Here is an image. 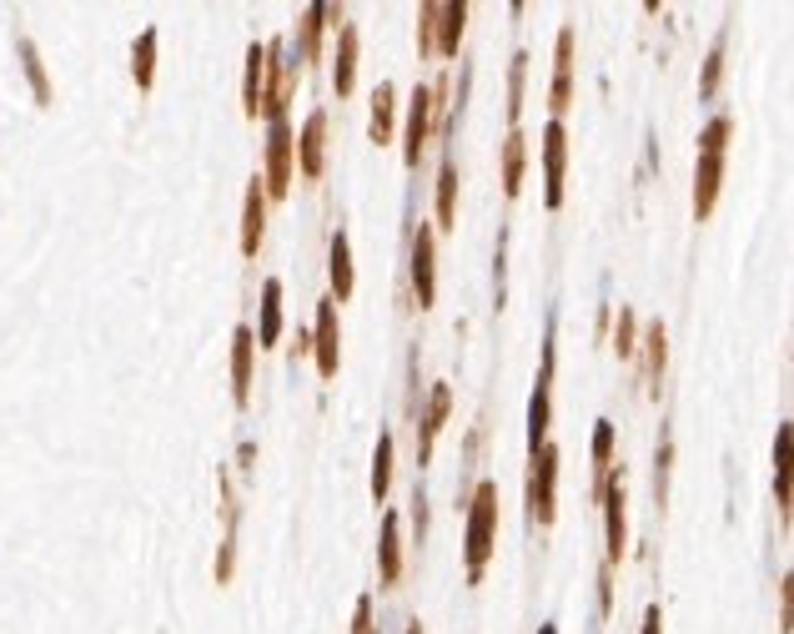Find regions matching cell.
<instances>
[{
	"instance_id": "obj_42",
	"label": "cell",
	"mask_w": 794,
	"mask_h": 634,
	"mask_svg": "<svg viewBox=\"0 0 794 634\" xmlns=\"http://www.w3.org/2000/svg\"><path fill=\"white\" fill-rule=\"evenodd\" d=\"M538 634H558V624H538Z\"/></svg>"
},
{
	"instance_id": "obj_4",
	"label": "cell",
	"mask_w": 794,
	"mask_h": 634,
	"mask_svg": "<svg viewBox=\"0 0 794 634\" xmlns=\"http://www.w3.org/2000/svg\"><path fill=\"white\" fill-rule=\"evenodd\" d=\"M554 489H558V449L544 443L528 463V519L534 524H554L558 519V503H554Z\"/></svg>"
},
{
	"instance_id": "obj_28",
	"label": "cell",
	"mask_w": 794,
	"mask_h": 634,
	"mask_svg": "<svg viewBox=\"0 0 794 634\" xmlns=\"http://www.w3.org/2000/svg\"><path fill=\"white\" fill-rule=\"evenodd\" d=\"M790 438L794 423H780V433H774V499H780V514H790Z\"/></svg>"
},
{
	"instance_id": "obj_39",
	"label": "cell",
	"mask_w": 794,
	"mask_h": 634,
	"mask_svg": "<svg viewBox=\"0 0 794 634\" xmlns=\"http://www.w3.org/2000/svg\"><path fill=\"white\" fill-rule=\"evenodd\" d=\"M352 634H378V624H372V594H362V600H358V614H352Z\"/></svg>"
},
{
	"instance_id": "obj_16",
	"label": "cell",
	"mask_w": 794,
	"mask_h": 634,
	"mask_svg": "<svg viewBox=\"0 0 794 634\" xmlns=\"http://www.w3.org/2000/svg\"><path fill=\"white\" fill-rule=\"evenodd\" d=\"M261 237H267V192H261V176H251L247 202H241V257H257Z\"/></svg>"
},
{
	"instance_id": "obj_2",
	"label": "cell",
	"mask_w": 794,
	"mask_h": 634,
	"mask_svg": "<svg viewBox=\"0 0 794 634\" xmlns=\"http://www.w3.org/2000/svg\"><path fill=\"white\" fill-rule=\"evenodd\" d=\"M493 539H498V483L483 479L473 489V503H468V539H463V554H468V580L478 584L483 569L493 559Z\"/></svg>"
},
{
	"instance_id": "obj_35",
	"label": "cell",
	"mask_w": 794,
	"mask_h": 634,
	"mask_svg": "<svg viewBox=\"0 0 794 634\" xmlns=\"http://www.w3.org/2000/svg\"><path fill=\"white\" fill-rule=\"evenodd\" d=\"M613 352H619V358H633V352H639V317H633L629 307H619V328H613Z\"/></svg>"
},
{
	"instance_id": "obj_20",
	"label": "cell",
	"mask_w": 794,
	"mask_h": 634,
	"mask_svg": "<svg viewBox=\"0 0 794 634\" xmlns=\"http://www.w3.org/2000/svg\"><path fill=\"white\" fill-rule=\"evenodd\" d=\"M338 96H352L358 86V25H338V67H332Z\"/></svg>"
},
{
	"instance_id": "obj_9",
	"label": "cell",
	"mask_w": 794,
	"mask_h": 634,
	"mask_svg": "<svg viewBox=\"0 0 794 634\" xmlns=\"http://www.w3.org/2000/svg\"><path fill=\"white\" fill-rule=\"evenodd\" d=\"M564 172H568V132H564V121H548L544 126V202L548 207H564Z\"/></svg>"
},
{
	"instance_id": "obj_33",
	"label": "cell",
	"mask_w": 794,
	"mask_h": 634,
	"mask_svg": "<svg viewBox=\"0 0 794 634\" xmlns=\"http://www.w3.org/2000/svg\"><path fill=\"white\" fill-rule=\"evenodd\" d=\"M523 91H528V51H518L513 55V67H508V121H513V132H518V116H523Z\"/></svg>"
},
{
	"instance_id": "obj_11",
	"label": "cell",
	"mask_w": 794,
	"mask_h": 634,
	"mask_svg": "<svg viewBox=\"0 0 794 634\" xmlns=\"http://www.w3.org/2000/svg\"><path fill=\"white\" fill-rule=\"evenodd\" d=\"M427 136H433V101H427V86H417L413 101H408V132H403V162L408 166L423 162Z\"/></svg>"
},
{
	"instance_id": "obj_25",
	"label": "cell",
	"mask_w": 794,
	"mask_h": 634,
	"mask_svg": "<svg viewBox=\"0 0 794 634\" xmlns=\"http://www.w3.org/2000/svg\"><path fill=\"white\" fill-rule=\"evenodd\" d=\"M261 71H267V45L251 41L247 45V76H241V111H247L251 121H257V111H261Z\"/></svg>"
},
{
	"instance_id": "obj_27",
	"label": "cell",
	"mask_w": 794,
	"mask_h": 634,
	"mask_svg": "<svg viewBox=\"0 0 794 634\" xmlns=\"http://www.w3.org/2000/svg\"><path fill=\"white\" fill-rule=\"evenodd\" d=\"M131 76H136V91H152L156 86V25H146L131 45Z\"/></svg>"
},
{
	"instance_id": "obj_6",
	"label": "cell",
	"mask_w": 794,
	"mask_h": 634,
	"mask_svg": "<svg viewBox=\"0 0 794 634\" xmlns=\"http://www.w3.org/2000/svg\"><path fill=\"white\" fill-rule=\"evenodd\" d=\"M554 333L544 338V368H538V384H534V398H528V459L548 443V388H554Z\"/></svg>"
},
{
	"instance_id": "obj_5",
	"label": "cell",
	"mask_w": 794,
	"mask_h": 634,
	"mask_svg": "<svg viewBox=\"0 0 794 634\" xmlns=\"http://www.w3.org/2000/svg\"><path fill=\"white\" fill-rule=\"evenodd\" d=\"M292 61H287V41H267V71H261V111L257 116L282 121L287 101H292Z\"/></svg>"
},
{
	"instance_id": "obj_22",
	"label": "cell",
	"mask_w": 794,
	"mask_h": 634,
	"mask_svg": "<svg viewBox=\"0 0 794 634\" xmlns=\"http://www.w3.org/2000/svg\"><path fill=\"white\" fill-rule=\"evenodd\" d=\"M282 338V283L267 277L261 283V328H257V348H277Z\"/></svg>"
},
{
	"instance_id": "obj_15",
	"label": "cell",
	"mask_w": 794,
	"mask_h": 634,
	"mask_svg": "<svg viewBox=\"0 0 794 634\" xmlns=\"http://www.w3.org/2000/svg\"><path fill=\"white\" fill-rule=\"evenodd\" d=\"M251 362H257V333L241 323L231 333V393H237V408L251 403Z\"/></svg>"
},
{
	"instance_id": "obj_12",
	"label": "cell",
	"mask_w": 794,
	"mask_h": 634,
	"mask_svg": "<svg viewBox=\"0 0 794 634\" xmlns=\"http://www.w3.org/2000/svg\"><path fill=\"white\" fill-rule=\"evenodd\" d=\"M568 101H574V25H564V31H558L554 86H548V111H554V121L568 111Z\"/></svg>"
},
{
	"instance_id": "obj_41",
	"label": "cell",
	"mask_w": 794,
	"mask_h": 634,
	"mask_svg": "<svg viewBox=\"0 0 794 634\" xmlns=\"http://www.w3.org/2000/svg\"><path fill=\"white\" fill-rule=\"evenodd\" d=\"M639 634H664V614H659V604H649V610H643V630Z\"/></svg>"
},
{
	"instance_id": "obj_29",
	"label": "cell",
	"mask_w": 794,
	"mask_h": 634,
	"mask_svg": "<svg viewBox=\"0 0 794 634\" xmlns=\"http://www.w3.org/2000/svg\"><path fill=\"white\" fill-rule=\"evenodd\" d=\"M322 16H327V0H312L297 21V41H302V61H317L322 55Z\"/></svg>"
},
{
	"instance_id": "obj_14",
	"label": "cell",
	"mask_w": 794,
	"mask_h": 634,
	"mask_svg": "<svg viewBox=\"0 0 794 634\" xmlns=\"http://www.w3.org/2000/svg\"><path fill=\"white\" fill-rule=\"evenodd\" d=\"M463 25H468V0H437L433 55H457V45H463Z\"/></svg>"
},
{
	"instance_id": "obj_43",
	"label": "cell",
	"mask_w": 794,
	"mask_h": 634,
	"mask_svg": "<svg viewBox=\"0 0 794 634\" xmlns=\"http://www.w3.org/2000/svg\"><path fill=\"white\" fill-rule=\"evenodd\" d=\"M408 634H423V624H417V620H413V624H408Z\"/></svg>"
},
{
	"instance_id": "obj_19",
	"label": "cell",
	"mask_w": 794,
	"mask_h": 634,
	"mask_svg": "<svg viewBox=\"0 0 794 634\" xmlns=\"http://www.w3.org/2000/svg\"><path fill=\"white\" fill-rule=\"evenodd\" d=\"M447 413H453V388L447 384H433V393H427V413H423V443H417V459H433V443L437 433H443Z\"/></svg>"
},
{
	"instance_id": "obj_26",
	"label": "cell",
	"mask_w": 794,
	"mask_h": 634,
	"mask_svg": "<svg viewBox=\"0 0 794 634\" xmlns=\"http://www.w3.org/2000/svg\"><path fill=\"white\" fill-rule=\"evenodd\" d=\"M457 162L447 156L443 166H437V227L443 232H453L457 227Z\"/></svg>"
},
{
	"instance_id": "obj_17",
	"label": "cell",
	"mask_w": 794,
	"mask_h": 634,
	"mask_svg": "<svg viewBox=\"0 0 794 634\" xmlns=\"http://www.w3.org/2000/svg\"><path fill=\"white\" fill-rule=\"evenodd\" d=\"M633 358H643V384H649V393L659 398V378H664V362H669V333H664V323H659V317L643 328L639 352H633Z\"/></svg>"
},
{
	"instance_id": "obj_3",
	"label": "cell",
	"mask_w": 794,
	"mask_h": 634,
	"mask_svg": "<svg viewBox=\"0 0 794 634\" xmlns=\"http://www.w3.org/2000/svg\"><path fill=\"white\" fill-rule=\"evenodd\" d=\"M292 172H297V136H292V121H272L267 132V172H261V192L267 197H287L292 192Z\"/></svg>"
},
{
	"instance_id": "obj_8",
	"label": "cell",
	"mask_w": 794,
	"mask_h": 634,
	"mask_svg": "<svg viewBox=\"0 0 794 634\" xmlns=\"http://www.w3.org/2000/svg\"><path fill=\"white\" fill-rule=\"evenodd\" d=\"M599 503H604V539H609V559L604 564H619L623 544H629V529H623V473L609 469V479L599 483Z\"/></svg>"
},
{
	"instance_id": "obj_23",
	"label": "cell",
	"mask_w": 794,
	"mask_h": 634,
	"mask_svg": "<svg viewBox=\"0 0 794 634\" xmlns=\"http://www.w3.org/2000/svg\"><path fill=\"white\" fill-rule=\"evenodd\" d=\"M523 172H528V136L508 132L503 136V192H508V197L523 192Z\"/></svg>"
},
{
	"instance_id": "obj_38",
	"label": "cell",
	"mask_w": 794,
	"mask_h": 634,
	"mask_svg": "<svg viewBox=\"0 0 794 634\" xmlns=\"http://www.w3.org/2000/svg\"><path fill=\"white\" fill-rule=\"evenodd\" d=\"M780 634H794V574L780 580Z\"/></svg>"
},
{
	"instance_id": "obj_34",
	"label": "cell",
	"mask_w": 794,
	"mask_h": 634,
	"mask_svg": "<svg viewBox=\"0 0 794 634\" xmlns=\"http://www.w3.org/2000/svg\"><path fill=\"white\" fill-rule=\"evenodd\" d=\"M724 45H730V31H719V41L709 45V61H704V76H699V96L714 101L719 76H724Z\"/></svg>"
},
{
	"instance_id": "obj_24",
	"label": "cell",
	"mask_w": 794,
	"mask_h": 634,
	"mask_svg": "<svg viewBox=\"0 0 794 634\" xmlns=\"http://www.w3.org/2000/svg\"><path fill=\"white\" fill-rule=\"evenodd\" d=\"M392 116H398V91H392V81H378V91H372V121H368V136L378 146L392 142Z\"/></svg>"
},
{
	"instance_id": "obj_21",
	"label": "cell",
	"mask_w": 794,
	"mask_h": 634,
	"mask_svg": "<svg viewBox=\"0 0 794 634\" xmlns=\"http://www.w3.org/2000/svg\"><path fill=\"white\" fill-rule=\"evenodd\" d=\"M398 514H388L382 519V539H378V574H382V584H398L403 580V539H398Z\"/></svg>"
},
{
	"instance_id": "obj_18",
	"label": "cell",
	"mask_w": 794,
	"mask_h": 634,
	"mask_svg": "<svg viewBox=\"0 0 794 634\" xmlns=\"http://www.w3.org/2000/svg\"><path fill=\"white\" fill-rule=\"evenodd\" d=\"M327 277H332V303H348L352 297V242L342 227L327 242Z\"/></svg>"
},
{
	"instance_id": "obj_1",
	"label": "cell",
	"mask_w": 794,
	"mask_h": 634,
	"mask_svg": "<svg viewBox=\"0 0 794 634\" xmlns=\"http://www.w3.org/2000/svg\"><path fill=\"white\" fill-rule=\"evenodd\" d=\"M730 132L734 121L730 116H714L699 132V166H694V217L704 222L719 202V186H724V152H730Z\"/></svg>"
},
{
	"instance_id": "obj_37",
	"label": "cell",
	"mask_w": 794,
	"mask_h": 634,
	"mask_svg": "<svg viewBox=\"0 0 794 634\" xmlns=\"http://www.w3.org/2000/svg\"><path fill=\"white\" fill-rule=\"evenodd\" d=\"M433 16H437V0H427L417 11V55H433Z\"/></svg>"
},
{
	"instance_id": "obj_10",
	"label": "cell",
	"mask_w": 794,
	"mask_h": 634,
	"mask_svg": "<svg viewBox=\"0 0 794 634\" xmlns=\"http://www.w3.org/2000/svg\"><path fill=\"white\" fill-rule=\"evenodd\" d=\"M413 293H417V307H433L437 297V237L427 222H417L413 232Z\"/></svg>"
},
{
	"instance_id": "obj_40",
	"label": "cell",
	"mask_w": 794,
	"mask_h": 634,
	"mask_svg": "<svg viewBox=\"0 0 794 634\" xmlns=\"http://www.w3.org/2000/svg\"><path fill=\"white\" fill-rule=\"evenodd\" d=\"M613 610V569L604 564L599 569V614H609Z\"/></svg>"
},
{
	"instance_id": "obj_13",
	"label": "cell",
	"mask_w": 794,
	"mask_h": 634,
	"mask_svg": "<svg viewBox=\"0 0 794 634\" xmlns=\"http://www.w3.org/2000/svg\"><path fill=\"white\" fill-rule=\"evenodd\" d=\"M297 166H302V176H322L327 172V111H312V116L302 121V136H297Z\"/></svg>"
},
{
	"instance_id": "obj_36",
	"label": "cell",
	"mask_w": 794,
	"mask_h": 634,
	"mask_svg": "<svg viewBox=\"0 0 794 634\" xmlns=\"http://www.w3.org/2000/svg\"><path fill=\"white\" fill-rule=\"evenodd\" d=\"M669 463H674V443H659V473H653V503H659V509H664L669 503Z\"/></svg>"
},
{
	"instance_id": "obj_31",
	"label": "cell",
	"mask_w": 794,
	"mask_h": 634,
	"mask_svg": "<svg viewBox=\"0 0 794 634\" xmlns=\"http://www.w3.org/2000/svg\"><path fill=\"white\" fill-rule=\"evenodd\" d=\"M613 433H619V428H613L609 418L594 423V473H599V483L609 479V469H613ZM599 483H594V499H599Z\"/></svg>"
},
{
	"instance_id": "obj_32",
	"label": "cell",
	"mask_w": 794,
	"mask_h": 634,
	"mask_svg": "<svg viewBox=\"0 0 794 634\" xmlns=\"http://www.w3.org/2000/svg\"><path fill=\"white\" fill-rule=\"evenodd\" d=\"M392 489V433H378V449H372V499H388Z\"/></svg>"
},
{
	"instance_id": "obj_7",
	"label": "cell",
	"mask_w": 794,
	"mask_h": 634,
	"mask_svg": "<svg viewBox=\"0 0 794 634\" xmlns=\"http://www.w3.org/2000/svg\"><path fill=\"white\" fill-rule=\"evenodd\" d=\"M312 352H317V372H322V378H338V368H342V328H338V303H332V297L317 303Z\"/></svg>"
},
{
	"instance_id": "obj_30",
	"label": "cell",
	"mask_w": 794,
	"mask_h": 634,
	"mask_svg": "<svg viewBox=\"0 0 794 634\" xmlns=\"http://www.w3.org/2000/svg\"><path fill=\"white\" fill-rule=\"evenodd\" d=\"M16 51H21V67H25V76H31V91H35V101H41V106H51V76H45V67H41V51H35V41L31 35H21V41H16Z\"/></svg>"
}]
</instances>
